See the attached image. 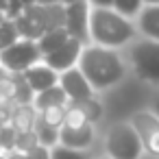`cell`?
<instances>
[{
  "label": "cell",
  "mask_w": 159,
  "mask_h": 159,
  "mask_svg": "<svg viewBox=\"0 0 159 159\" xmlns=\"http://www.w3.org/2000/svg\"><path fill=\"white\" fill-rule=\"evenodd\" d=\"M5 22H7V20H5V13H2V11H0V26H2Z\"/></svg>",
  "instance_id": "cell-37"
},
{
  "label": "cell",
  "mask_w": 159,
  "mask_h": 159,
  "mask_svg": "<svg viewBox=\"0 0 159 159\" xmlns=\"http://www.w3.org/2000/svg\"><path fill=\"white\" fill-rule=\"evenodd\" d=\"M81 111H83V116L87 118V122L92 124V122H96L100 116H102V107H100V102L92 96V98H87V100H79V102H74Z\"/></svg>",
  "instance_id": "cell-20"
},
{
  "label": "cell",
  "mask_w": 159,
  "mask_h": 159,
  "mask_svg": "<svg viewBox=\"0 0 159 159\" xmlns=\"http://www.w3.org/2000/svg\"><path fill=\"white\" fill-rule=\"evenodd\" d=\"M26 157H29V159H50V150L44 148V146H37V148H33Z\"/></svg>",
  "instance_id": "cell-29"
},
{
  "label": "cell",
  "mask_w": 159,
  "mask_h": 159,
  "mask_svg": "<svg viewBox=\"0 0 159 159\" xmlns=\"http://www.w3.org/2000/svg\"><path fill=\"white\" fill-rule=\"evenodd\" d=\"M0 152H2V148H0Z\"/></svg>",
  "instance_id": "cell-40"
},
{
  "label": "cell",
  "mask_w": 159,
  "mask_h": 159,
  "mask_svg": "<svg viewBox=\"0 0 159 159\" xmlns=\"http://www.w3.org/2000/svg\"><path fill=\"white\" fill-rule=\"evenodd\" d=\"M131 61L139 79L159 83V42H137L131 50Z\"/></svg>",
  "instance_id": "cell-5"
},
{
  "label": "cell",
  "mask_w": 159,
  "mask_h": 159,
  "mask_svg": "<svg viewBox=\"0 0 159 159\" xmlns=\"http://www.w3.org/2000/svg\"><path fill=\"white\" fill-rule=\"evenodd\" d=\"M94 9H113V0H89Z\"/></svg>",
  "instance_id": "cell-30"
},
{
  "label": "cell",
  "mask_w": 159,
  "mask_h": 159,
  "mask_svg": "<svg viewBox=\"0 0 159 159\" xmlns=\"http://www.w3.org/2000/svg\"><path fill=\"white\" fill-rule=\"evenodd\" d=\"M0 102H16V81L9 74L0 79Z\"/></svg>",
  "instance_id": "cell-26"
},
{
  "label": "cell",
  "mask_w": 159,
  "mask_h": 159,
  "mask_svg": "<svg viewBox=\"0 0 159 159\" xmlns=\"http://www.w3.org/2000/svg\"><path fill=\"white\" fill-rule=\"evenodd\" d=\"M94 142V129L92 124L83 126V129H68V126H61L59 131V146H66L70 150H83L87 146H92Z\"/></svg>",
  "instance_id": "cell-11"
},
{
  "label": "cell",
  "mask_w": 159,
  "mask_h": 159,
  "mask_svg": "<svg viewBox=\"0 0 159 159\" xmlns=\"http://www.w3.org/2000/svg\"><path fill=\"white\" fill-rule=\"evenodd\" d=\"M66 31L72 39H76L81 44L89 42V7H87V0L66 7Z\"/></svg>",
  "instance_id": "cell-7"
},
{
  "label": "cell",
  "mask_w": 159,
  "mask_h": 159,
  "mask_svg": "<svg viewBox=\"0 0 159 159\" xmlns=\"http://www.w3.org/2000/svg\"><path fill=\"white\" fill-rule=\"evenodd\" d=\"M0 159H7V157H5V155H0Z\"/></svg>",
  "instance_id": "cell-38"
},
{
  "label": "cell",
  "mask_w": 159,
  "mask_h": 159,
  "mask_svg": "<svg viewBox=\"0 0 159 159\" xmlns=\"http://www.w3.org/2000/svg\"><path fill=\"white\" fill-rule=\"evenodd\" d=\"M68 39H70V35H68V31H66V29L48 31V33H44V35L39 37L37 48H39L42 57H46V55H52L55 50H59V48H61V46H63Z\"/></svg>",
  "instance_id": "cell-15"
},
{
  "label": "cell",
  "mask_w": 159,
  "mask_h": 159,
  "mask_svg": "<svg viewBox=\"0 0 159 159\" xmlns=\"http://www.w3.org/2000/svg\"><path fill=\"white\" fill-rule=\"evenodd\" d=\"M42 59V52L37 48V42L18 39L13 46L0 52V66L11 74H24L29 68L37 66Z\"/></svg>",
  "instance_id": "cell-4"
},
{
  "label": "cell",
  "mask_w": 159,
  "mask_h": 159,
  "mask_svg": "<svg viewBox=\"0 0 159 159\" xmlns=\"http://www.w3.org/2000/svg\"><path fill=\"white\" fill-rule=\"evenodd\" d=\"M50 159H85V155H81L79 150H70L66 146H55L50 150Z\"/></svg>",
  "instance_id": "cell-27"
},
{
  "label": "cell",
  "mask_w": 159,
  "mask_h": 159,
  "mask_svg": "<svg viewBox=\"0 0 159 159\" xmlns=\"http://www.w3.org/2000/svg\"><path fill=\"white\" fill-rule=\"evenodd\" d=\"M66 113H68V109H66V107H48V109L39 111V120H42V122H46L48 126H52V129H59V131H61V126L66 124Z\"/></svg>",
  "instance_id": "cell-18"
},
{
  "label": "cell",
  "mask_w": 159,
  "mask_h": 159,
  "mask_svg": "<svg viewBox=\"0 0 159 159\" xmlns=\"http://www.w3.org/2000/svg\"><path fill=\"white\" fill-rule=\"evenodd\" d=\"M66 109H68V113H66V124L63 126H68V129H83V126L89 124L87 118L83 116V111L74 102H70V107H66Z\"/></svg>",
  "instance_id": "cell-23"
},
{
  "label": "cell",
  "mask_w": 159,
  "mask_h": 159,
  "mask_svg": "<svg viewBox=\"0 0 159 159\" xmlns=\"http://www.w3.org/2000/svg\"><path fill=\"white\" fill-rule=\"evenodd\" d=\"M35 133H37L39 146H44V148H55L59 142V129H52L42 120H37V124H35Z\"/></svg>",
  "instance_id": "cell-17"
},
{
  "label": "cell",
  "mask_w": 159,
  "mask_h": 159,
  "mask_svg": "<svg viewBox=\"0 0 159 159\" xmlns=\"http://www.w3.org/2000/svg\"><path fill=\"white\" fill-rule=\"evenodd\" d=\"M113 11L129 20L131 16H139L142 0H113Z\"/></svg>",
  "instance_id": "cell-22"
},
{
  "label": "cell",
  "mask_w": 159,
  "mask_h": 159,
  "mask_svg": "<svg viewBox=\"0 0 159 159\" xmlns=\"http://www.w3.org/2000/svg\"><path fill=\"white\" fill-rule=\"evenodd\" d=\"M135 35V26L116 13L113 9H92L89 11V37L96 46L102 48H118L131 42Z\"/></svg>",
  "instance_id": "cell-2"
},
{
  "label": "cell",
  "mask_w": 159,
  "mask_h": 159,
  "mask_svg": "<svg viewBox=\"0 0 159 159\" xmlns=\"http://www.w3.org/2000/svg\"><path fill=\"white\" fill-rule=\"evenodd\" d=\"M137 18H139V31L150 42H159V5L144 7Z\"/></svg>",
  "instance_id": "cell-13"
},
{
  "label": "cell",
  "mask_w": 159,
  "mask_h": 159,
  "mask_svg": "<svg viewBox=\"0 0 159 159\" xmlns=\"http://www.w3.org/2000/svg\"><path fill=\"white\" fill-rule=\"evenodd\" d=\"M79 70L92 85V89H105L122 81L124 66L120 57L102 46H85L79 59Z\"/></svg>",
  "instance_id": "cell-1"
},
{
  "label": "cell",
  "mask_w": 159,
  "mask_h": 159,
  "mask_svg": "<svg viewBox=\"0 0 159 159\" xmlns=\"http://www.w3.org/2000/svg\"><path fill=\"white\" fill-rule=\"evenodd\" d=\"M13 81H16V102L18 105H31L35 100V92L31 89L26 79L22 74H13Z\"/></svg>",
  "instance_id": "cell-19"
},
{
  "label": "cell",
  "mask_w": 159,
  "mask_h": 159,
  "mask_svg": "<svg viewBox=\"0 0 159 159\" xmlns=\"http://www.w3.org/2000/svg\"><path fill=\"white\" fill-rule=\"evenodd\" d=\"M59 0H35V5H39V7H48V5H57Z\"/></svg>",
  "instance_id": "cell-32"
},
{
  "label": "cell",
  "mask_w": 159,
  "mask_h": 159,
  "mask_svg": "<svg viewBox=\"0 0 159 159\" xmlns=\"http://www.w3.org/2000/svg\"><path fill=\"white\" fill-rule=\"evenodd\" d=\"M18 39H20V33H18L16 24L11 20H7L2 26H0V52L7 50L9 46H13Z\"/></svg>",
  "instance_id": "cell-21"
},
{
  "label": "cell",
  "mask_w": 159,
  "mask_h": 159,
  "mask_svg": "<svg viewBox=\"0 0 159 159\" xmlns=\"http://www.w3.org/2000/svg\"><path fill=\"white\" fill-rule=\"evenodd\" d=\"M5 76H7V70H5L2 66H0V79H5Z\"/></svg>",
  "instance_id": "cell-36"
},
{
  "label": "cell",
  "mask_w": 159,
  "mask_h": 159,
  "mask_svg": "<svg viewBox=\"0 0 159 159\" xmlns=\"http://www.w3.org/2000/svg\"><path fill=\"white\" fill-rule=\"evenodd\" d=\"M37 111L33 105H13V116H11V126L16 133H33L37 124Z\"/></svg>",
  "instance_id": "cell-12"
},
{
  "label": "cell",
  "mask_w": 159,
  "mask_h": 159,
  "mask_svg": "<svg viewBox=\"0 0 159 159\" xmlns=\"http://www.w3.org/2000/svg\"><path fill=\"white\" fill-rule=\"evenodd\" d=\"M39 146V139H37V133H18V139H16V150L22 152V155H29L33 148Z\"/></svg>",
  "instance_id": "cell-24"
},
{
  "label": "cell",
  "mask_w": 159,
  "mask_h": 159,
  "mask_svg": "<svg viewBox=\"0 0 159 159\" xmlns=\"http://www.w3.org/2000/svg\"><path fill=\"white\" fill-rule=\"evenodd\" d=\"M44 29L48 31H57V29H66V7L63 5H48L44 7Z\"/></svg>",
  "instance_id": "cell-16"
},
{
  "label": "cell",
  "mask_w": 159,
  "mask_h": 159,
  "mask_svg": "<svg viewBox=\"0 0 159 159\" xmlns=\"http://www.w3.org/2000/svg\"><path fill=\"white\" fill-rule=\"evenodd\" d=\"M81 55H83V44L81 42H76V39H68L59 50H55L52 55H46L44 57V66H48L52 72H68V70H72L74 68V63L81 59Z\"/></svg>",
  "instance_id": "cell-8"
},
{
  "label": "cell",
  "mask_w": 159,
  "mask_h": 159,
  "mask_svg": "<svg viewBox=\"0 0 159 159\" xmlns=\"http://www.w3.org/2000/svg\"><path fill=\"white\" fill-rule=\"evenodd\" d=\"M59 85L66 92V96L70 98V102H79V100L92 98V85L87 83V79L83 76V72L79 68H72V70L63 72L59 76Z\"/></svg>",
  "instance_id": "cell-9"
},
{
  "label": "cell",
  "mask_w": 159,
  "mask_h": 159,
  "mask_svg": "<svg viewBox=\"0 0 159 159\" xmlns=\"http://www.w3.org/2000/svg\"><path fill=\"white\" fill-rule=\"evenodd\" d=\"M7 159H29L26 155H22V152H18V150H13V152H9L7 155Z\"/></svg>",
  "instance_id": "cell-31"
},
{
  "label": "cell",
  "mask_w": 159,
  "mask_h": 159,
  "mask_svg": "<svg viewBox=\"0 0 159 159\" xmlns=\"http://www.w3.org/2000/svg\"><path fill=\"white\" fill-rule=\"evenodd\" d=\"M131 126L135 129L142 148L150 155H159V118L150 111H137L131 118Z\"/></svg>",
  "instance_id": "cell-6"
},
{
  "label": "cell",
  "mask_w": 159,
  "mask_h": 159,
  "mask_svg": "<svg viewBox=\"0 0 159 159\" xmlns=\"http://www.w3.org/2000/svg\"><path fill=\"white\" fill-rule=\"evenodd\" d=\"M16 139H18V133H16V129L11 124L0 129V148H2L7 155L16 150Z\"/></svg>",
  "instance_id": "cell-25"
},
{
  "label": "cell",
  "mask_w": 159,
  "mask_h": 159,
  "mask_svg": "<svg viewBox=\"0 0 159 159\" xmlns=\"http://www.w3.org/2000/svg\"><path fill=\"white\" fill-rule=\"evenodd\" d=\"M152 109H155V113H157V118H159V94H157L155 100H152Z\"/></svg>",
  "instance_id": "cell-34"
},
{
  "label": "cell",
  "mask_w": 159,
  "mask_h": 159,
  "mask_svg": "<svg viewBox=\"0 0 159 159\" xmlns=\"http://www.w3.org/2000/svg\"><path fill=\"white\" fill-rule=\"evenodd\" d=\"M11 116H13V105L11 102H0V129L11 124Z\"/></svg>",
  "instance_id": "cell-28"
},
{
  "label": "cell",
  "mask_w": 159,
  "mask_h": 159,
  "mask_svg": "<svg viewBox=\"0 0 159 159\" xmlns=\"http://www.w3.org/2000/svg\"><path fill=\"white\" fill-rule=\"evenodd\" d=\"M22 76L26 79V83L31 85V89L35 92V96L42 94V92H46V89H50V87H55V85H59V74L52 72L44 63H37V66L29 68Z\"/></svg>",
  "instance_id": "cell-10"
},
{
  "label": "cell",
  "mask_w": 159,
  "mask_h": 159,
  "mask_svg": "<svg viewBox=\"0 0 159 159\" xmlns=\"http://www.w3.org/2000/svg\"><path fill=\"white\" fill-rule=\"evenodd\" d=\"M107 152L111 159H139L142 142L131 124H113L107 135Z\"/></svg>",
  "instance_id": "cell-3"
},
{
  "label": "cell",
  "mask_w": 159,
  "mask_h": 159,
  "mask_svg": "<svg viewBox=\"0 0 159 159\" xmlns=\"http://www.w3.org/2000/svg\"><path fill=\"white\" fill-rule=\"evenodd\" d=\"M100 159H107V157H100ZM109 159H111V157H109Z\"/></svg>",
  "instance_id": "cell-39"
},
{
  "label": "cell",
  "mask_w": 159,
  "mask_h": 159,
  "mask_svg": "<svg viewBox=\"0 0 159 159\" xmlns=\"http://www.w3.org/2000/svg\"><path fill=\"white\" fill-rule=\"evenodd\" d=\"M66 102H68L66 92L61 89V85H55V87H50V89L37 94L35 100H33V107H35L37 111H44V109H48V107H66Z\"/></svg>",
  "instance_id": "cell-14"
},
{
  "label": "cell",
  "mask_w": 159,
  "mask_h": 159,
  "mask_svg": "<svg viewBox=\"0 0 159 159\" xmlns=\"http://www.w3.org/2000/svg\"><path fill=\"white\" fill-rule=\"evenodd\" d=\"M142 2H146L148 7H155V5H159V0H142Z\"/></svg>",
  "instance_id": "cell-35"
},
{
  "label": "cell",
  "mask_w": 159,
  "mask_h": 159,
  "mask_svg": "<svg viewBox=\"0 0 159 159\" xmlns=\"http://www.w3.org/2000/svg\"><path fill=\"white\" fill-rule=\"evenodd\" d=\"M63 7H70V5H76V2H85V0H59Z\"/></svg>",
  "instance_id": "cell-33"
}]
</instances>
